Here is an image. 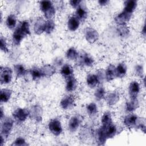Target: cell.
Instances as JSON below:
<instances>
[{
    "label": "cell",
    "mask_w": 146,
    "mask_h": 146,
    "mask_svg": "<svg viewBox=\"0 0 146 146\" xmlns=\"http://www.w3.org/2000/svg\"><path fill=\"white\" fill-rule=\"evenodd\" d=\"M30 34V22L23 20L19 22L12 34V42L14 46H19L22 40Z\"/></svg>",
    "instance_id": "obj_1"
},
{
    "label": "cell",
    "mask_w": 146,
    "mask_h": 146,
    "mask_svg": "<svg viewBox=\"0 0 146 146\" xmlns=\"http://www.w3.org/2000/svg\"><path fill=\"white\" fill-rule=\"evenodd\" d=\"M123 124L127 128H136L141 129L144 133L145 132V121L135 113L127 114L123 119Z\"/></svg>",
    "instance_id": "obj_2"
},
{
    "label": "cell",
    "mask_w": 146,
    "mask_h": 146,
    "mask_svg": "<svg viewBox=\"0 0 146 146\" xmlns=\"http://www.w3.org/2000/svg\"><path fill=\"white\" fill-rule=\"evenodd\" d=\"M14 119L10 117H3L1 120V136L6 139L10 135L14 126Z\"/></svg>",
    "instance_id": "obj_3"
},
{
    "label": "cell",
    "mask_w": 146,
    "mask_h": 146,
    "mask_svg": "<svg viewBox=\"0 0 146 146\" xmlns=\"http://www.w3.org/2000/svg\"><path fill=\"white\" fill-rule=\"evenodd\" d=\"M13 71L11 68L7 66L1 67L0 68V82L2 85L10 84L13 79Z\"/></svg>",
    "instance_id": "obj_4"
},
{
    "label": "cell",
    "mask_w": 146,
    "mask_h": 146,
    "mask_svg": "<svg viewBox=\"0 0 146 146\" xmlns=\"http://www.w3.org/2000/svg\"><path fill=\"white\" fill-rule=\"evenodd\" d=\"M48 128L49 131L54 136H58L63 132V128L61 122L57 118L52 119L48 124Z\"/></svg>",
    "instance_id": "obj_5"
},
{
    "label": "cell",
    "mask_w": 146,
    "mask_h": 146,
    "mask_svg": "<svg viewBox=\"0 0 146 146\" xmlns=\"http://www.w3.org/2000/svg\"><path fill=\"white\" fill-rule=\"evenodd\" d=\"M13 118L17 123H23L29 117V111L24 108H17L12 113Z\"/></svg>",
    "instance_id": "obj_6"
},
{
    "label": "cell",
    "mask_w": 146,
    "mask_h": 146,
    "mask_svg": "<svg viewBox=\"0 0 146 146\" xmlns=\"http://www.w3.org/2000/svg\"><path fill=\"white\" fill-rule=\"evenodd\" d=\"M29 111V117L36 123H40L42 120L43 110L39 105H33Z\"/></svg>",
    "instance_id": "obj_7"
},
{
    "label": "cell",
    "mask_w": 146,
    "mask_h": 146,
    "mask_svg": "<svg viewBox=\"0 0 146 146\" xmlns=\"http://www.w3.org/2000/svg\"><path fill=\"white\" fill-rule=\"evenodd\" d=\"M78 63L81 66L91 67L94 64V59L93 57L86 52H81L78 56Z\"/></svg>",
    "instance_id": "obj_8"
},
{
    "label": "cell",
    "mask_w": 146,
    "mask_h": 146,
    "mask_svg": "<svg viewBox=\"0 0 146 146\" xmlns=\"http://www.w3.org/2000/svg\"><path fill=\"white\" fill-rule=\"evenodd\" d=\"M132 16V14L123 10L115 17L114 21L118 26L125 25L130 21Z\"/></svg>",
    "instance_id": "obj_9"
},
{
    "label": "cell",
    "mask_w": 146,
    "mask_h": 146,
    "mask_svg": "<svg viewBox=\"0 0 146 146\" xmlns=\"http://www.w3.org/2000/svg\"><path fill=\"white\" fill-rule=\"evenodd\" d=\"M84 35L86 40L90 43L96 42L99 39V33L98 31L91 27H87L85 28Z\"/></svg>",
    "instance_id": "obj_10"
},
{
    "label": "cell",
    "mask_w": 146,
    "mask_h": 146,
    "mask_svg": "<svg viewBox=\"0 0 146 146\" xmlns=\"http://www.w3.org/2000/svg\"><path fill=\"white\" fill-rule=\"evenodd\" d=\"M75 104V99L72 95L64 96L60 102V107L63 110H68L72 108Z\"/></svg>",
    "instance_id": "obj_11"
},
{
    "label": "cell",
    "mask_w": 146,
    "mask_h": 146,
    "mask_svg": "<svg viewBox=\"0 0 146 146\" xmlns=\"http://www.w3.org/2000/svg\"><path fill=\"white\" fill-rule=\"evenodd\" d=\"M82 120L79 115H74L71 117L68 123V128L71 132H76L79 128Z\"/></svg>",
    "instance_id": "obj_12"
},
{
    "label": "cell",
    "mask_w": 146,
    "mask_h": 146,
    "mask_svg": "<svg viewBox=\"0 0 146 146\" xmlns=\"http://www.w3.org/2000/svg\"><path fill=\"white\" fill-rule=\"evenodd\" d=\"M140 86L138 82L132 81L128 86V95L130 99H136L140 93Z\"/></svg>",
    "instance_id": "obj_13"
},
{
    "label": "cell",
    "mask_w": 146,
    "mask_h": 146,
    "mask_svg": "<svg viewBox=\"0 0 146 146\" xmlns=\"http://www.w3.org/2000/svg\"><path fill=\"white\" fill-rule=\"evenodd\" d=\"M80 22L84 21L88 17V11L85 4L82 1L80 5L76 9L75 15Z\"/></svg>",
    "instance_id": "obj_14"
},
{
    "label": "cell",
    "mask_w": 146,
    "mask_h": 146,
    "mask_svg": "<svg viewBox=\"0 0 146 146\" xmlns=\"http://www.w3.org/2000/svg\"><path fill=\"white\" fill-rule=\"evenodd\" d=\"M104 99L107 104L110 107H112L116 104L119 101L120 95L117 91H112L106 95Z\"/></svg>",
    "instance_id": "obj_15"
},
{
    "label": "cell",
    "mask_w": 146,
    "mask_h": 146,
    "mask_svg": "<svg viewBox=\"0 0 146 146\" xmlns=\"http://www.w3.org/2000/svg\"><path fill=\"white\" fill-rule=\"evenodd\" d=\"M78 86V82L74 75H72L66 79V91L68 92L75 91Z\"/></svg>",
    "instance_id": "obj_16"
},
{
    "label": "cell",
    "mask_w": 146,
    "mask_h": 146,
    "mask_svg": "<svg viewBox=\"0 0 146 146\" xmlns=\"http://www.w3.org/2000/svg\"><path fill=\"white\" fill-rule=\"evenodd\" d=\"M45 23L46 21L43 17H40L36 19L33 26V30L35 34L40 35L44 32Z\"/></svg>",
    "instance_id": "obj_17"
},
{
    "label": "cell",
    "mask_w": 146,
    "mask_h": 146,
    "mask_svg": "<svg viewBox=\"0 0 146 146\" xmlns=\"http://www.w3.org/2000/svg\"><path fill=\"white\" fill-rule=\"evenodd\" d=\"M96 139L98 145H103L106 144L108 139L106 135L104 127L100 126L97 129L96 132Z\"/></svg>",
    "instance_id": "obj_18"
},
{
    "label": "cell",
    "mask_w": 146,
    "mask_h": 146,
    "mask_svg": "<svg viewBox=\"0 0 146 146\" xmlns=\"http://www.w3.org/2000/svg\"><path fill=\"white\" fill-rule=\"evenodd\" d=\"M116 78L115 66L112 64H110L107 66L104 71V80L109 82Z\"/></svg>",
    "instance_id": "obj_19"
},
{
    "label": "cell",
    "mask_w": 146,
    "mask_h": 146,
    "mask_svg": "<svg viewBox=\"0 0 146 146\" xmlns=\"http://www.w3.org/2000/svg\"><path fill=\"white\" fill-rule=\"evenodd\" d=\"M43 77L50 78L53 76L56 71V67L54 65H51L50 64H44L42 67H40Z\"/></svg>",
    "instance_id": "obj_20"
},
{
    "label": "cell",
    "mask_w": 146,
    "mask_h": 146,
    "mask_svg": "<svg viewBox=\"0 0 146 146\" xmlns=\"http://www.w3.org/2000/svg\"><path fill=\"white\" fill-rule=\"evenodd\" d=\"M80 23V21L75 15L71 16L67 21V28L71 31H75L79 28Z\"/></svg>",
    "instance_id": "obj_21"
},
{
    "label": "cell",
    "mask_w": 146,
    "mask_h": 146,
    "mask_svg": "<svg viewBox=\"0 0 146 146\" xmlns=\"http://www.w3.org/2000/svg\"><path fill=\"white\" fill-rule=\"evenodd\" d=\"M139 101L136 99H130V100L126 102L125 105V110L127 112L132 113L136 110L139 107Z\"/></svg>",
    "instance_id": "obj_22"
},
{
    "label": "cell",
    "mask_w": 146,
    "mask_h": 146,
    "mask_svg": "<svg viewBox=\"0 0 146 146\" xmlns=\"http://www.w3.org/2000/svg\"><path fill=\"white\" fill-rule=\"evenodd\" d=\"M86 83L90 88H95L100 84L99 78L96 74H89L86 77Z\"/></svg>",
    "instance_id": "obj_23"
},
{
    "label": "cell",
    "mask_w": 146,
    "mask_h": 146,
    "mask_svg": "<svg viewBox=\"0 0 146 146\" xmlns=\"http://www.w3.org/2000/svg\"><path fill=\"white\" fill-rule=\"evenodd\" d=\"M13 91L10 88H3L1 90L0 101L1 103H5L8 102L12 96Z\"/></svg>",
    "instance_id": "obj_24"
},
{
    "label": "cell",
    "mask_w": 146,
    "mask_h": 146,
    "mask_svg": "<svg viewBox=\"0 0 146 146\" xmlns=\"http://www.w3.org/2000/svg\"><path fill=\"white\" fill-rule=\"evenodd\" d=\"M116 76L117 78H123L125 76L127 72V67L124 62L119 63L115 67Z\"/></svg>",
    "instance_id": "obj_25"
},
{
    "label": "cell",
    "mask_w": 146,
    "mask_h": 146,
    "mask_svg": "<svg viewBox=\"0 0 146 146\" xmlns=\"http://www.w3.org/2000/svg\"><path fill=\"white\" fill-rule=\"evenodd\" d=\"M14 72L17 78H20L25 76L27 73L28 71L25 67L22 64H16L13 66Z\"/></svg>",
    "instance_id": "obj_26"
},
{
    "label": "cell",
    "mask_w": 146,
    "mask_h": 146,
    "mask_svg": "<svg viewBox=\"0 0 146 146\" xmlns=\"http://www.w3.org/2000/svg\"><path fill=\"white\" fill-rule=\"evenodd\" d=\"M60 73L61 75L66 79V78L74 75V69L71 65L68 64H64L61 67Z\"/></svg>",
    "instance_id": "obj_27"
},
{
    "label": "cell",
    "mask_w": 146,
    "mask_h": 146,
    "mask_svg": "<svg viewBox=\"0 0 146 146\" xmlns=\"http://www.w3.org/2000/svg\"><path fill=\"white\" fill-rule=\"evenodd\" d=\"M29 72L33 80H38L43 77L40 67L34 66L30 68Z\"/></svg>",
    "instance_id": "obj_28"
},
{
    "label": "cell",
    "mask_w": 146,
    "mask_h": 146,
    "mask_svg": "<svg viewBox=\"0 0 146 146\" xmlns=\"http://www.w3.org/2000/svg\"><path fill=\"white\" fill-rule=\"evenodd\" d=\"M124 10L133 14L137 6V2L135 0H127L124 2Z\"/></svg>",
    "instance_id": "obj_29"
},
{
    "label": "cell",
    "mask_w": 146,
    "mask_h": 146,
    "mask_svg": "<svg viewBox=\"0 0 146 146\" xmlns=\"http://www.w3.org/2000/svg\"><path fill=\"white\" fill-rule=\"evenodd\" d=\"M113 123L111 113L110 111H106L102 115L101 118V125L106 127Z\"/></svg>",
    "instance_id": "obj_30"
},
{
    "label": "cell",
    "mask_w": 146,
    "mask_h": 146,
    "mask_svg": "<svg viewBox=\"0 0 146 146\" xmlns=\"http://www.w3.org/2000/svg\"><path fill=\"white\" fill-rule=\"evenodd\" d=\"M104 128H105L106 133V135H107L108 139H112L113 137H114L116 136V135L117 133V127L113 123H112L108 126L104 127Z\"/></svg>",
    "instance_id": "obj_31"
},
{
    "label": "cell",
    "mask_w": 146,
    "mask_h": 146,
    "mask_svg": "<svg viewBox=\"0 0 146 146\" xmlns=\"http://www.w3.org/2000/svg\"><path fill=\"white\" fill-rule=\"evenodd\" d=\"M17 17L14 14H9L6 19V25L7 27L10 30H13L16 28L17 25Z\"/></svg>",
    "instance_id": "obj_32"
},
{
    "label": "cell",
    "mask_w": 146,
    "mask_h": 146,
    "mask_svg": "<svg viewBox=\"0 0 146 146\" xmlns=\"http://www.w3.org/2000/svg\"><path fill=\"white\" fill-rule=\"evenodd\" d=\"M116 32L118 35L122 38H127L130 34V30L128 27H127V25L118 26Z\"/></svg>",
    "instance_id": "obj_33"
},
{
    "label": "cell",
    "mask_w": 146,
    "mask_h": 146,
    "mask_svg": "<svg viewBox=\"0 0 146 146\" xmlns=\"http://www.w3.org/2000/svg\"><path fill=\"white\" fill-rule=\"evenodd\" d=\"M86 111L87 114L90 117L95 116L98 112V108L97 104L94 102L90 103L86 106Z\"/></svg>",
    "instance_id": "obj_34"
},
{
    "label": "cell",
    "mask_w": 146,
    "mask_h": 146,
    "mask_svg": "<svg viewBox=\"0 0 146 146\" xmlns=\"http://www.w3.org/2000/svg\"><path fill=\"white\" fill-rule=\"evenodd\" d=\"M106 95V89L102 86H99L94 92V97L97 101H100L104 99Z\"/></svg>",
    "instance_id": "obj_35"
},
{
    "label": "cell",
    "mask_w": 146,
    "mask_h": 146,
    "mask_svg": "<svg viewBox=\"0 0 146 146\" xmlns=\"http://www.w3.org/2000/svg\"><path fill=\"white\" fill-rule=\"evenodd\" d=\"M79 54L76 49L74 47H71L67 50L66 56L70 60H75L78 59Z\"/></svg>",
    "instance_id": "obj_36"
},
{
    "label": "cell",
    "mask_w": 146,
    "mask_h": 146,
    "mask_svg": "<svg viewBox=\"0 0 146 146\" xmlns=\"http://www.w3.org/2000/svg\"><path fill=\"white\" fill-rule=\"evenodd\" d=\"M54 6L50 1H42L39 2V8L43 14L50 10Z\"/></svg>",
    "instance_id": "obj_37"
},
{
    "label": "cell",
    "mask_w": 146,
    "mask_h": 146,
    "mask_svg": "<svg viewBox=\"0 0 146 146\" xmlns=\"http://www.w3.org/2000/svg\"><path fill=\"white\" fill-rule=\"evenodd\" d=\"M55 27V23L52 19L46 20L44 27V33L47 34H50L54 31Z\"/></svg>",
    "instance_id": "obj_38"
},
{
    "label": "cell",
    "mask_w": 146,
    "mask_h": 146,
    "mask_svg": "<svg viewBox=\"0 0 146 146\" xmlns=\"http://www.w3.org/2000/svg\"><path fill=\"white\" fill-rule=\"evenodd\" d=\"M0 40H1V50L5 53L9 52V49L8 47L7 40L5 38V37L1 35L0 38Z\"/></svg>",
    "instance_id": "obj_39"
},
{
    "label": "cell",
    "mask_w": 146,
    "mask_h": 146,
    "mask_svg": "<svg viewBox=\"0 0 146 146\" xmlns=\"http://www.w3.org/2000/svg\"><path fill=\"white\" fill-rule=\"evenodd\" d=\"M11 145L15 146H26L28 145L29 144L23 137H18L14 140Z\"/></svg>",
    "instance_id": "obj_40"
},
{
    "label": "cell",
    "mask_w": 146,
    "mask_h": 146,
    "mask_svg": "<svg viewBox=\"0 0 146 146\" xmlns=\"http://www.w3.org/2000/svg\"><path fill=\"white\" fill-rule=\"evenodd\" d=\"M135 73L138 77L143 78L144 77V71L143 65L136 64L135 67Z\"/></svg>",
    "instance_id": "obj_41"
},
{
    "label": "cell",
    "mask_w": 146,
    "mask_h": 146,
    "mask_svg": "<svg viewBox=\"0 0 146 146\" xmlns=\"http://www.w3.org/2000/svg\"><path fill=\"white\" fill-rule=\"evenodd\" d=\"M63 59L62 58L60 57V56H58V57H56L54 59V61H53V63H54V66H55V67L57 66V67H59V66H62L64 64H63Z\"/></svg>",
    "instance_id": "obj_42"
},
{
    "label": "cell",
    "mask_w": 146,
    "mask_h": 146,
    "mask_svg": "<svg viewBox=\"0 0 146 146\" xmlns=\"http://www.w3.org/2000/svg\"><path fill=\"white\" fill-rule=\"evenodd\" d=\"M82 1L80 0H75V1H70L69 2L70 6L74 8V9H76L79 5L80 4L82 3Z\"/></svg>",
    "instance_id": "obj_43"
},
{
    "label": "cell",
    "mask_w": 146,
    "mask_h": 146,
    "mask_svg": "<svg viewBox=\"0 0 146 146\" xmlns=\"http://www.w3.org/2000/svg\"><path fill=\"white\" fill-rule=\"evenodd\" d=\"M109 2H110V1L108 0H99V1H98V3L101 6H105L107 5Z\"/></svg>",
    "instance_id": "obj_44"
},
{
    "label": "cell",
    "mask_w": 146,
    "mask_h": 146,
    "mask_svg": "<svg viewBox=\"0 0 146 146\" xmlns=\"http://www.w3.org/2000/svg\"><path fill=\"white\" fill-rule=\"evenodd\" d=\"M0 118H1V120H2L3 117H5V112L3 111V107L1 106V108H0Z\"/></svg>",
    "instance_id": "obj_45"
},
{
    "label": "cell",
    "mask_w": 146,
    "mask_h": 146,
    "mask_svg": "<svg viewBox=\"0 0 146 146\" xmlns=\"http://www.w3.org/2000/svg\"><path fill=\"white\" fill-rule=\"evenodd\" d=\"M141 34L142 35L145 36V34H146V30H145V24L144 23L143 26V28L141 29Z\"/></svg>",
    "instance_id": "obj_46"
},
{
    "label": "cell",
    "mask_w": 146,
    "mask_h": 146,
    "mask_svg": "<svg viewBox=\"0 0 146 146\" xmlns=\"http://www.w3.org/2000/svg\"><path fill=\"white\" fill-rule=\"evenodd\" d=\"M6 140V139L2 136H1V145L3 146V144L5 143V141Z\"/></svg>",
    "instance_id": "obj_47"
}]
</instances>
